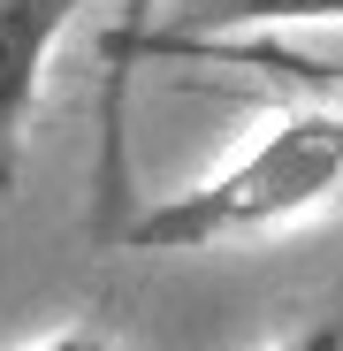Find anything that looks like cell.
Wrapping results in <instances>:
<instances>
[{"label": "cell", "mask_w": 343, "mask_h": 351, "mask_svg": "<svg viewBox=\"0 0 343 351\" xmlns=\"http://www.w3.org/2000/svg\"><path fill=\"white\" fill-rule=\"evenodd\" d=\"M328 199H343V107H290L229 168L138 206L123 245L130 252H214L237 237H267V229L298 221Z\"/></svg>", "instance_id": "1"}, {"label": "cell", "mask_w": 343, "mask_h": 351, "mask_svg": "<svg viewBox=\"0 0 343 351\" xmlns=\"http://www.w3.org/2000/svg\"><path fill=\"white\" fill-rule=\"evenodd\" d=\"M77 16H84V0H0V191L23 176L31 107Z\"/></svg>", "instance_id": "2"}, {"label": "cell", "mask_w": 343, "mask_h": 351, "mask_svg": "<svg viewBox=\"0 0 343 351\" xmlns=\"http://www.w3.org/2000/svg\"><path fill=\"white\" fill-rule=\"evenodd\" d=\"M282 23H343V0H176V23H160L138 62H160L168 46H206L237 31H282Z\"/></svg>", "instance_id": "3"}, {"label": "cell", "mask_w": 343, "mask_h": 351, "mask_svg": "<svg viewBox=\"0 0 343 351\" xmlns=\"http://www.w3.org/2000/svg\"><path fill=\"white\" fill-rule=\"evenodd\" d=\"M160 62H244V69H290V77L343 84V62H305V53H282V46H229V38H206V46H168Z\"/></svg>", "instance_id": "4"}, {"label": "cell", "mask_w": 343, "mask_h": 351, "mask_svg": "<svg viewBox=\"0 0 343 351\" xmlns=\"http://www.w3.org/2000/svg\"><path fill=\"white\" fill-rule=\"evenodd\" d=\"M114 8H123V16H114V38H107V69L123 77V69L138 62V46L153 38V16L168 8V0H114Z\"/></svg>", "instance_id": "5"}, {"label": "cell", "mask_w": 343, "mask_h": 351, "mask_svg": "<svg viewBox=\"0 0 343 351\" xmlns=\"http://www.w3.org/2000/svg\"><path fill=\"white\" fill-rule=\"evenodd\" d=\"M275 351H343V313H320V321H305L298 336H282Z\"/></svg>", "instance_id": "6"}, {"label": "cell", "mask_w": 343, "mask_h": 351, "mask_svg": "<svg viewBox=\"0 0 343 351\" xmlns=\"http://www.w3.org/2000/svg\"><path fill=\"white\" fill-rule=\"evenodd\" d=\"M31 351H114L99 328H62V336H46V343H31Z\"/></svg>", "instance_id": "7"}]
</instances>
